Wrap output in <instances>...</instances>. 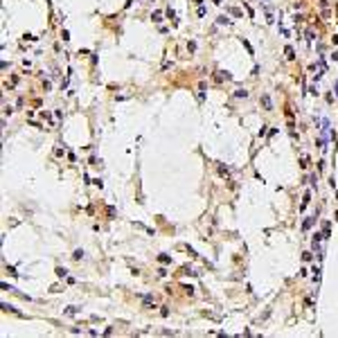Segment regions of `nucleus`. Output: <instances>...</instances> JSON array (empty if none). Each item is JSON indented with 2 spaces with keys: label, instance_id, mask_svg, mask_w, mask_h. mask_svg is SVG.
<instances>
[{
  "label": "nucleus",
  "instance_id": "2",
  "mask_svg": "<svg viewBox=\"0 0 338 338\" xmlns=\"http://www.w3.org/2000/svg\"><path fill=\"white\" fill-rule=\"evenodd\" d=\"M284 54H286V59H295V52H293V47H291V45H286V47H284Z\"/></svg>",
  "mask_w": 338,
  "mask_h": 338
},
{
  "label": "nucleus",
  "instance_id": "8",
  "mask_svg": "<svg viewBox=\"0 0 338 338\" xmlns=\"http://www.w3.org/2000/svg\"><path fill=\"white\" fill-rule=\"evenodd\" d=\"M160 262H162V264H169V262H171V257H167V255H160Z\"/></svg>",
  "mask_w": 338,
  "mask_h": 338
},
{
  "label": "nucleus",
  "instance_id": "3",
  "mask_svg": "<svg viewBox=\"0 0 338 338\" xmlns=\"http://www.w3.org/2000/svg\"><path fill=\"white\" fill-rule=\"evenodd\" d=\"M223 79L228 81V79H230V74H228V72H217V77H214V81H223Z\"/></svg>",
  "mask_w": 338,
  "mask_h": 338
},
{
  "label": "nucleus",
  "instance_id": "11",
  "mask_svg": "<svg viewBox=\"0 0 338 338\" xmlns=\"http://www.w3.org/2000/svg\"><path fill=\"white\" fill-rule=\"evenodd\" d=\"M334 88H336V97H338V81H336V83H334Z\"/></svg>",
  "mask_w": 338,
  "mask_h": 338
},
{
  "label": "nucleus",
  "instance_id": "5",
  "mask_svg": "<svg viewBox=\"0 0 338 338\" xmlns=\"http://www.w3.org/2000/svg\"><path fill=\"white\" fill-rule=\"evenodd\" d=\"M77 311H79L77 307H68V309H65V313H68V316H72V313H77Z\"/></svg>",
  "mask_w": 338,
  "mask_h": 338
},
{
  "label": "nucleus",
  "instance_id": "9",
  "mask_svg": "<svg viewBox=\"0 0 338 338\" xmlns=\"http://www.w3.org/2000/svg\"><path fill=\"white\" fill-rule=\"evenodd\" d=\"M311 226H313V219H307V221H304V226H302V228L307 230V228H311Z\"/></svg>",
  "mask_w": 338,
  "mask_h": 338
},
{
  "label": "nucleus",
  "instance_id": "4",
  "mask_svg": "<svg viewBox=\"0 0 338 338\" xmlns=\"http://www.w3.org/2000/svg\"><path fill=\"white\" fill-rule=\"evenodd\" d=\"M230 23H232V21H230L228 16H219V25H230Z\"/></svg>",
  "mask_w": 338,
  "mask_h": 338
},
{
  "label": "nucleus",
  "instance_id": "7",
  "mask_svg": "<svg viewBox=\"0 0 338 338\" xmlns=\"http://www.w3.org/2000/svg\"><path fill=\"white\" fill-rule=\"evenodd\" d=\"M56 275H59V277H65L68 270H65V268H56Z\"/></svg>",
  "mask_w": 338,
  "mask_h": 338
},
{
  "label": "nucleus",
  "instance_id": "1",
  "mask_svg": "<svg viewBox=\"0 0 338 338\" xmlns=\"http://www.w3.org/2000/svg\"><path fill=\"white\" fill-rule=\"evenodd\" d=\"M262 104H264V108H266V111H270V108H273V102H270V97H268V95H262Z\"/></svg>",
  "mask_w": 338,
  "mask_h": 338
},
{
  "label": "nucleus",
  "instance_id": "10",
  "mask_svg": "<svg viewBox=\"0 0 338 338\" xmlns=\"http://www.w3.org/2000/svg\"><path fill=\"white\" fill-rule=\"evenodd\" d=\"M72 257H74V259H81V257H83V250H74Z\"/></svg>",
  "mask_w": 338,
  "mask_h": 338
},
{
  "label": "nucleus",
  "instance_id": "6",
  "mask_svg": "<svg viewBox=\"0 0 338 338\" xmlns=\"http://www.w3.org/2000/svg\"><path fill=\"white\" fill-rule=\"evenodd\" d=\"M235 97H248V90H237Z\"/></svg>",
  "mask_w": 338,
  "mask_h": 338
}]
</instances>
